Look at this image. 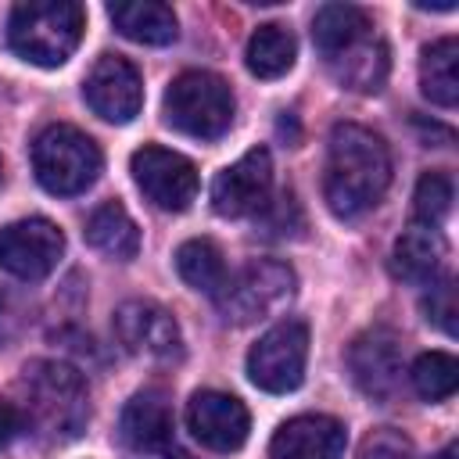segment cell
<instances>
[{"mask_svg":"<svg viewBox=\"0 0 459 459\" xmlns=\"http://www.w3.org/2000/svg\"><path fill=\"white\" fill-rule=\"evenodd\" d=\"M294 290H298V276L287 262L258 258V262H247L237 276H226L222 290L215 294V305L226 323L251 326V323L287 308Z\"/></svg>","mask_w":459,"mask_h":459,"instance_id":"8992f818","label":"cell"},{"mask_svg":"<svg viewBox=\"0 0 459 459\" xmlns=\"http://www.w3.org/2000/svg\"><path fill=\"white\" fill-rule=\"evenodd\" d=\"M165 459H194V455H190L186 448H169V452H165Z\"/></svg>","mask_w":459,"mask_h":459,"instance_id":"4dcf8cb0","label":"cell"},{"mask_svg":"<svg viewBox=\"0 0 459 459\" xmlns=\"http://www.w3.org/2000/svg\"><path fill=\"white\" fill-rule=\"evenodd\" d=\"M186 427L204 448L237 452L247 441L251 416H247L244 402L226 391H197L186 402Z\"/></svg>","mask_w":459,"mask_h":459,"instance_id":"5bb4252c","label":"cell"},{"mask_svg":"<svg viewBox=\"0 0 459 459\" xmlns=\"http://www.w3.org/2000/svg\"><path fill=\"white\" fill-rule=\"evenodd\" d=\"M176 273L186 287L201 290V294H219L222 283H226V262H222V251L204 240V237H194V240H183L176 247Z\"/></svg>","mask_w":459,"mask_h":459,"instance_id":"cb8c5ba5","label":"cell"},{"mask_svg":"<svg viewBox=\"0 0 459 459\" xmlns=\"http://www.w3.org/2000/svg\"><path fill=\"white\" fill-rule=\"evenodd\" d=\"M348 373L355 387L377 402H387L402 384V341L391 330H366L348 344Z\"/></svg>","mask_w":459,"mask_h":459,"instance_id":"4fadbf2b","label":"cell"},{"mask_svg":"<svg viewBox=\"0 0 459 459\" xmlns=\"http://www.w3.org/2000/svg\"><path fill=\"white\" fill-rule=\"evenodd\" d=\"M115 337L118 344L147 362H176L183 359V333L169 308L147 298L122 301L115 308Z\"/></svg>","mask_w":459,"mask_h":459,"instance_id":"9c48e42d","label":"cell"},{"mask_svg":"<svg viewBox=\"0 0 459 459\" xmlns=\"http://www.w3.org/2000/svg\"><path fill=\"white\" fill-rule=\"evenodd\" d=\"M348 445V430L333 416H294L287 420L273 441V459H341Z\"/></svg>","mask_w":459,"mask_h":459,"instance_id":"9a60e30c","label":"cell"},{"mask_svg":"<svg viewBox=\"0 0 459 459\" xmlns=\"http://www.w3.org/2000/svg\"><path fill=\"white\" fill-rule=\"evenodd\" d=\"M32 169L43 190L57 197H75L90 190L104 169L100 147L75 126H47L32 140Z\"/></svg>","mask_w":459,"mask_h":459,"instance_id":"277c9868","label":"cell"},{"mask_svg":"<svg viewBox=\"0 0 459 459\" xmlns=\"http://www.w3.org/2000/svg\"><path fill=\"white\" fill-rule=\"evenodd\" d=\"M437 459H455V445H445V452Z\"/></svg>","mask_w":459,"mask_h":459,"instance_id":"1f68e13d","label":"cell"},{"mask_svg":"<svg viewBox=\"0 0 459 459\" xmlns=\"http://www.w3.org/2000/svg\"><path fill=\"white\" fill-rule=\"evenodd\" d=\"M86 240H90V247H97L100 255L118 258V262H126V258H133L140 251V230H136L133 215L118 201L100 204L86 219Z\"/></svg>","mask_w":459,"mask_h":459,"instance_id":"7402d4cb","label":"cell"},{"mask_svg":"<svg viewBox=\"0 0 459 459\" xmlns=\"http://www.w3.org/2000/svg\"><path fill=\"white\" fill-rule=\"evenodd\" d=\"M423 312H427V323H434L448 337L455 333V287H452V280H441L430 287V294L423 298Z\"/></svg>","mask_w":459,"mask_h":459,"instance_id":"f1b7e54d","label":"cell"},{"mask_svg":"<svg viewBox=\"0 0 459 459\" xmlns=\"http://www.w3.org/2000/svg\"><path fill=\"white\" fill-rule=\"evenodd\" d=\"M65 255V233L50 219H18L0 230V269L18 280H43Z\"/></svg>","mask_w":459,"mask_h":459,"instance_id":"30bf717a","label":"cell"},{"mask_svg":"<svg viewBox=\"0 0 459 459\" xmlns=\"http://www.w3.org/2000/svg\"><path fill=\"white\" fill-rule=\"evenodd\" d=\"M452 212V179L445 172H423L412 194V215L420 226H441Z\"/></svg>","mask_w":459,"mask_h":459,"instance_id":"484cf974","label":"cell"},{"mask_svg":"<svg viewBox=\"0 0 459 459\" xmlns=\"http://www.w3.org/2000/svg\"><path fill=\"white\" fill-rule=\"evenodd\" d=\"M273 190V158L265 147H251L244 158L226 165L212 183V208L222 219L258 215L269 204Z\"/></svg>","mask_w":459,"mask_h":459,"instance_id":"8fae6325","label":"cell"},{"mask_svg":"<svg viewBox=\"0 0 459 459\" xmlns=\"http://www.w3.org/2000/svg\"><path fill=\"white\" fill-rule=\"evenodd\" d=\"M420 90L430 104L455 108V100H459V43H455V36H441L430 47H423Z\"/></svg>","mask_w":459,"mask_h":459,"instance_id":"ffe728a7","label":"cell"},{"mask_svg":"<svg viewBox=\"0 0 459 459\" xmlns=\"http://www.w3.org/2000/svg\"><path fill=\"white\" fill-rule=\"evenodd\" d=\"M25 412L14 405V402H4L0 398V448H7L22 430H25Z\"/></svg>","mask_w":459,"mask_h":459,"instance_id":"f546056e","label":"cell"},{"mask_svg":"<svg viewBox=\"0 0 459 459\" xmlns=\"http://www.w3.org/2000/svg\"><path fill=\"white\" fill-rule=\"evenodd\" d=\"M82 93H86V104L93 108V115H100L104 122H115V126L133 122L143 108V79H140L136 65L118 54H104L93 65Z\"/></svg>","mask_w":459,"mask_h":459,"instance_id":"7c38bea8","label":"cell"},{"mask_svg":"<svg viewBox=\"0 0 459 459\" xmlns=\"http://www.w3.org/2000/svg\"><path fill=\"white\" fill-rule=\"evenodd\" d=\"M244 57H247L251 75H258V79H280V75H287L294 68L298 39H294V32L287 25L265 22V25H258L251 32Z\"/></svg>","mask_w":459,"mask_h":459,"instance_id":"44dd1931","label":"cell"},{"mask_svg":"<svg viewBox=\"0 0 459 459\" xmlns=\"http://www.w3.org/2000/svg\"><path fill=\"white\" fill-rule=\"evenodd\" d=\"M118 437L133 448V452H158L169 445L172 437V405L165 398V391L147 387L136 391L118 420Z\"/></svg>","mask_w":459,"mask_h":459,"instance_id":"2e32d148","label":"cell"},{"mask_svg":"<svg viewBox=\"0 0 459 459\" xmlns=\"http://www.w3.org/2000/svg\"><path fill=\"white\" fill-rule=\"evenodd\" d=\"M409 377H412V387L427 402H441V398H452V391L459 384V362L448 351H423L412 362Z\"/></svg>","mask_w":459,"mask_h":459,"instance_id":"d4e9b609","label":"cell"},{"mask_svg":"<svg viewBox=\"0 0 459 459\" xmlns=\"http://www.w3.org/2000/svg\"><path fill=\"white\" fill-rule=\"evenodd\" d=\"M108 18L115 22V29L133 39V43H147V47H165L176 39L179 25L169 4L158 0H126V4H108Z\"/></svg>","mask_w":459,"mask_h":459,"instance_id":"d6986e66","label":"cell"},{"mask_svg":"<svg viewBox=\"0 0 459 459\" xmlns=\"http://www.w3.org/2000/svg\"><path fill=\"white\" fill-rule=\"evenodd\" d=\"M258 215H262V226H265L269 237H294L305 226V215H301L298 197L290 190H283L276 201H269Z\"/></svg>","mask_w":459,"mask_h":459,"instance_id":"4316f807","label":"cell"},{"mask_svg":"<svg viewBox=\"0 0 459 459\" xmlns=\"http://www.w3.org/2000/svg\"><path fill=\"white\" fill-rule=\"evenodd\" d=\"M129 172L143 190V197L161 212H186L201 186L194 161L158 143H143L129 158Z\"/></svg>","mask_w":459,"mask_h":459,"instance_id":"ba28073f","label":"cell"},{"mask_svg":"<svg viewBox=\"0 0 459 459\" xmlns=\"http://www.w3.org/2000/svg\"><path fill=\"white\" fill-rule=\"evenodd\" d=\"M448 258V244L441 237V230L434 226H409L402 230V237L394 240V251H391V269L398 280H409V283H430L441 265Z\"/></svg>","mask_w":459,"mask_h":459,"instance_id":"e0dca14e","label":"cell"},{"mask_svg":"<svg viewBox=\"0 0 459 459\" xmlns=\"http://www.w3.org/2000/svg\"><path fill=\"white\" fill-rule=\"evenodd\" d=\"M86 29V14L72 0H25L11 11L7 43L11 50L39 68H57L72 57Z\"/></svg>","mask_w":459,"mask_h":459,"instance_id":"3957f363","label":"cell"},{"mask_svg":"<svg viewBox=\"0 0 459 459\" xmlns=\"http://www.w3.org/2000/svg\"><path fill=\"white\" fill-rule=\"evenodd\" d=\"M308 362V326L301 319H283L269 326L247 351V377L269 394H287L305 380Z\"/></svg>","mask_w":459,"mask_h":459,"instance_id":"52a82bcc","label":"cell"},{"mask_svg":"<svg viewBox=\"0 0 459 459\" xmlns=\"http://www.w3.org/2000/svg\"><path fill=\"white\" fill-rule=\"evenodd\" d=\"M330 68H333V79L355 93H377L384 82H387V72H391V54H387V43L384 39H359L351 43L348 50L333 54L330 57Z\"/></svg>","mask_w":459,"mask_h":459,"instance_id":"ac0fdd59","label":"cell"},{"mask_svg":"<svg viewBox=\"0 0 459 459\" xmlns=\"http://www.w3.org/2000/svg\"><path fill=\"white\" fill-rule=\"evenodd\" d=\"M366 36H369V14L362 7H355V4H326V7L316 11L312 39L326 57L348 50L351 43H359Z\"/></svg>","mask_w":459,"mask_h":459,"instance_id":"603a6c76","label":"cell"},{"mask_svg":"<svg viewBox=\"0 0 459 459\" xmlns=\"http://www.w3.org/2000/svg\"><path fill=\"white\" fill-rule=\"evenodd\" d=\"M359 459H412V441L394 427H380L362 441Z\"/></svg>","mask_w":459,"mask_h":459,"instance_id":"83f0119b","label":"cell"},{"mask_svg":"<svg viewBox=\"0 0 459 459\" xmlns=\"http://www.w3.org/2000/svg\"><path fill=\"white\" fill-rule=\"evenodd\" d=\"M165 122L194 140H219L233 122V90L212 72H183L161 100Z\"/></svg>","mask_w":459,"mask_h":459,"instance_id":"5b68a950","label":"cell"},{"mask_svg":"<svg viewBox=\"0 0 459 459\" xmlns=\"http://www.w3.org/2000/svg\"><path fill=\"white\" fill-rule=\"evenodd\" d=\"M391 183L387 143L355 122H337L326 147L323 197L337 219H359L373 212Z\"/></svg>","mask_w":459,"mask_h":459,"instance_id":"6da1fadb","label":"cell"},{"mask_svg":"<svg viewBox=\"0 0 459 459\" xmlns=\"http://www.w3.org/2000/svg\"><path fill=\"white\" fill-rule=\"evenodd\" d=\"M22 387L29 394L25 420H36L54 441H72L86 430L90 420V391L75 366L36 359L22 373Z\"/></svg>","mask_w":459,"mask_h":459,"instance_id":"7a4b0ae2","label":"cell"}]
</instances>
